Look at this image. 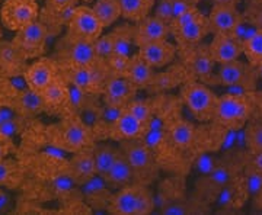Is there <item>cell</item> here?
Masks as SVG:
<instances>
[{
  "instance_id": "obj_29",
  "label": "cell",
  "mask_w": 262,
  "mask_h": 215,
  "mask_svg": "<svg viewBox=\"0 0 262 215\" xmlns=\"http://www.w3.org/2000/svg\"><path fill=\"white\" fill-rule=\"evenodd\" d=\"M120 147L114 146L106 141H96L94 146V157L95 166H96V173L101 176H106L110 169L113 168L114 161L118 156Z\"/></svg>"
},
{
  "instance_id": "obj_26",
  "label": "cell",
  "mask_w": 262,
  "mask_h": 215,
  "mask_svg": "<svg viewBox=\"0 0 262 215\" xmlns=\"http://www.w3.org/2000/svg\"><path fill=\"white\" fill-rule=\"evenodd\" d=\"M105 179H106L108 185H110V187L113 190H118V189H122V187L136 183L133 168H131L130 161L127 160L121 149L118 151V156H117V159L114 161L113 168L110 169V172L105 176Z\"/></svg>"
},
{
  "instance_id": "obj_11",
  "label": "cell",
  "mask_w": 262,
  "mask_h": 215,
  "mask_svg": "<svg viewBox=\"0 0 262 215\" xmlns=\"http://www.w3.org/2000/svg\"><path fill=\"white\" fill-rule=\"evenodd\" d=\"M48 37V27L42 20H35L29 23L28 27L16 32V37L13 38L12 45L16 48L24 60L34 58L44 53L46 42Z\"/></svg>"
},
{
  "instance_id": "obj_17",
  "label": "cell",
  "mask_w": 262,
  "mask_h": 215,
  "mask_svg": "<svg viewBox=\"0 0 262 215\" xmlns=\"http://www.w3.org/2000/svg\"><path fill=\"white\" fill-rule=\"evenodd\" d=\"M208 48L219 66L244 56V42L232 34H213Z\"/></svg>"
},
{
  "instance_id": "obj_10",
  "label": "cell",
  "mask_w": 262,
  "mask_h": 215,
  "mask_svg": "<svg viewBox=\"0 0 262 215\" xmlns=\"http://www.w3.org/2000/svg\"><path fill=\"white\" fill-rule=\"evenodd\" d=\"M146 131V124L136 118L133 113L127 109L118 116V120L111 125H96L94 127L95 140H114V141H125V140H137L141 138Z\"/></svg>"
},
{
  "instance_id": "obj_45",
  "label": "cell",
  "mask_w": 262,
  "mask_h": 215,
  "mask_svg": "<svg viewBox=\"0 0 262 215\" xmlns=\"http://www.w3.org/2000/svg\"><path fill=\"white\" fill-rule=\"evenodd\" d=\"M15 144L12 138H5L0 135V160L9 156L10 153H15Z\"/></svg>"
},
{
  "instance_id": "obj_42",
  "label": "cell",
  "mask_w": 262,
  "mask_h": 215,
  "mask_svg": "<svg viewBox=\"0 0 262 215\" xmlns=\"http://www.w3.org/2000/svg\"><path fill=\"white\" fill-rule=\"evenodd\" d=\"M130 63V57L118 56V54H113L106 60L108 68L114 76H124L127 71V67Z\"/></svg>"
},
{
  "instance_id": "obj_1",
  "label": "cell",
  "mask_w": 262,
  "mask_h": 215,
  "mask_svg": "<svg viewBox=\"0 0 262 215\" xmlns=\"http://www.w3.org/2000/svg\"><path fill=\"white\" fill-rule=\"evenodd\" d=\"M262 116V92H226L219 96L213 121L229 131L239 132L255 118Z\"/></svg>"
},
{
  "instance_id": "obj_25",
  "label": "cell",
  "mask_w": 262,
  "mask_h": 215,
  "mask_svg": "<svg viewBox=\"0 0 262 215\" xmlns=\"http://www.w3.org/2000/svg\"><path fill=\"white\" fill-rule=\"evenodd\" d=\"M94 146L76 151V153L72 154V157L69 160L70 173H72L75 182L77 183V186L82 185V183L86 182L89 178H92L94 175H96V166H95L94 157Z\"/></svg>"
},
{
  "instance_id": "obj_37",
  "label": "cell",
  "mask_w": 262,
  "mask_h": 215,
  "mask_svg": "<svg viewBox=\"0 0 262 215\" xmlns=\"http://www.w3.org/2000/svg\"><path fill=\"white\" fill-rule=\"evenodd\" d=\"M246 9L244 12L245 20L253 28H262V0H245Z\"/></svg>"
},
{
  "instance_id": "obj_39",
  "label": "cell",
  "mask_w": 262,
  "mask_h": 215,
  "mask_svg": "<svg viewBox=\"0 0 262 215\" xmlns=\"http://www.w3.org/2000/svg\"><path fill=\"white\" fill-rule=\"evenodd\" d=\"M124 109H125V106L102 102L101 109H99V122L96 125H111V124H114L118 120V116L124 112Z\"/></svg>"
},
{
  "instance_id": "obj_48",
  "label": "cell",
  "mask_w": 262,
  "mask_h": 215,
  "mask_svg": "<svg viewBox=\"0 0 262 215\" xmlns=\"http://www.w3.org/2000/svg\"><path fill=\"white\" fill-rule=\"evenodd\" d=\"M215 5H227V6H237L242 0H211Z\"/></svg>"
},
{
  "instance_id": "obj_19",
  "label": "cell",
  "mask_w": 262,
  "mask_h": 215,
  "mask_svg": "<svg viewBox=\"0 0 262 215\" xmlns=\"http://www.w3.org/2000/svg\"><path fill=\"white\" fill-rule=\"evenodd\" d=\"M207 18L211 34H232L244 20V13L239 12L237 6L213 3V8Z\"/></svg>"
},
{
  "instance_id": "obj_9",
  "label": "cell",
  "mask_w": 262,
  "mask_h": 215,
  "mask_svg": "<svg viewBox=\"0 0 262 215\" xmlns=\"http://www.w3.org/2000/svg\"><path fill=\"white\" fill-rule=\"evenodd\" d=\"M258 71L248 61H241L239 58L230 63L220 64L215 71L217 84L227 87V92L241 93V92H251L256 90L258 83Z\"/></svg>"
},
{
  "instance_id": "obj_18",
  "label": "cell",
  "mask_w": 262,
  "mask_h": 215,
  "mask_svg": "<svg viewBox=\"0 0 262 215\" xmlns=\"http://www.w3.org/2000/svg\"><path fill=\"white\" fill-rule=\"evenodd\" d=\"M137 53L156 70L162 67H168L175 61V58L178 56V47L168 41L166 38V39H159V41H153V42L141 45L137 50Z\"/></svg>"
},
{
  "instance_id": "obj_5",
  "label": "cell",
  "mask_w": 262,
  "mask_h": 215,
  "mask_svg": "<svg viewBox=\"0 0 262 215\" xmlns=\"http://www.w3.org/2000/svg\"><path fill=\"white\" fill-rule=\"evenodd\" d=\"M217 101L219 96L210 89V86L198 80H188L181 87V102L201 124L213 121Z\"/></svg>"
},
{
  "instance_id": "obj_8",
  "label": "cell",
  "mask_w": 262,
  "mask_h": 215,
  "mask_svg": "<svg viewBox=\"0 0 262 215\" xmlns=\"http://www.w3.org/2000/svg\"><path fill=\"white\" fill-rule=\"evenodd\" d=\"M60 73L67 83H72L86 90L88 93L101 96L103 86L106 83L111 71L108 68L106 60L98 58L94 64L84 67L60 66Z\"/></svg>"
},
{
  "instance_id": "obj_30",
  "label": "cell",
  "mask_w": 262,
  "mask_h": 215,
  "mask_svg": "<svg viewBox=\"0 0 262 215\" xmlns=\"http://www.w3.org/2000/svg\"><path fill=\"white\" fill-rule=\"evenodd\" d=\"M114 35V54L118 56L131 57L133 56V47L134 44V32H136V23H122L111 31Z\"/></svg>"
},
{
  "instance_id": "obj_41",
  "label": "cell",
  "mask_w": 262,
  "mask_h": 215,
  "mask_svg": "<svg viewBox=\"0 0 262 215\" xmlns=\"http://www.w3.org/2000/svg\"><path fill=\"white\" fill-rule=\"evenodd\" d=\"M22 128H24V122L16 115V116L10 118L8 121L0 122V135L5 137V138H12L13 140V137L22 131Z\"/></svg>"
},
{
  "instance_id": "obj_6",
  "label": "cell",
  "mask_w": 262,
  "mask_h": 215,
  "mask_svg": "<svg viewBox=\"0 0 262 215\" xmlns=\"http://www.w3.org/2000/svg\"><path fill=\"white\" fill-rule=\"evenodd\" d=\"M120 149L130 161L136 183L146 186L151 185L158 178L160 168L153 153L143 142V140L137 138V140L120 141Z\"/></svg>"
},
{
  "instance_id": "obj_38",
  "label": "cell",
  "mask_w": 262,
  "mask_h": 215,
  "mask_svg": "<svg viewBox=\"0 0 262 215\" xmlns=\"http://www.w3.org/2000/svg\"><path fill=\"white\" fill-rule=\"evenodd\" d=\"M94 47L98 58H101V60H108V58L114 54L113 32L101 34V35L94 41Z\"/></svg>"
},
{
  "instance_id": "obj_40",
  "label": "cell",
  "mask_w": 262,
  "mask_h": 215,
  "mask_svg": "<svg viewBox=\"0 0 262 215\" xmlns=\"http://www.w3.org/2000/svg\"><path fill=\"white\" fill-rule=\"evenodd\" d=\"M244 172L262 175V150H245Z\"/></svg>"
},
{
  "instance_id": "obj_2",
  "label": "cell",
  "mask_w": 262,
  "mask_h": 215,
  "mask_svg": "<svg viewBox=\"0 0 262 215\" xmlns=\"http://www.w3.org/2000/svg\"><path fill=\"white\" fill-rule=\"evenodd\" d=\"M245 150L227 151L223 157L217 159L214 169L198 179L195 183V195L206 204H214L220 189L236 176L244 173Z\"/></svg>"
},
{
  "instance_id": "obj_44",
  "label": "cell",
  "mask_w": 262,
  "mask_h": 215,
  "mask_svg": "<svg viewBox=\"0 0 262 215\" xmlns=\"http://www.w3.org/2000/svg\"><path fill=\"white\" fill-rule=\"evenodd\" d=\"M203 15H204V13L198 9V6H192V8L187 9L184 13H181L179 16H177V18L170 22V29L178 28V27H181V25H185V23H188V22H191V20H194V19L200 18V16H203Z\"/></svg>"
},
{
  "instance_id": "obj_15",
  "label": "cell",
  "mask_w": 262,
  "mask_h": 215,
  "mask_svg": "<svg viewBox=\"0 0 262 215\" xmlns=\"http://www.w3.org/2000/svg\"><path fill=\"white\" fill-rule=\"evenodd\" d=\"M58 76H60L58 61L48 58V57L38 58L35 63L27 67V70L24 73L25 82L28 84L29 89L35 90L38 93H41Z\"/></svg>"
},
{
  "instance_id": "obj_31",
  "label": "cell",
  "mask_w": 262,
  "mask_h": 215,
  "mask_svg": "<svg viewBox=\"0 0 262 215\" xmlns=\"http://www.w3.org/2000/svg\"><path fill=\"white\" fill-rule=\"evenodd\" d=\"M122 18L128 22L137 23L153 12L156 0H120Z\"/></svg>"
},
{
  "instance_id": "obj_36",
  "label": "cell",
  "mask_w": 262,
  "mask_h": 215,
  "mask_svg": "<svg viewBox=\"0 0 262 215\" xmlns=\"http://www.w3.org/2000/svg\"><path fill=\"white\" fill-rule=\"evenodd\" d=\"M153 108H155L153 99H136L134 98L133 101L125 105V109L144 124H147L150 116L153 115Z\"/></svg>"
},
{
  "instance_id": "obj_43",
  "label": "cell",
  "mask_w": 262,
  "mask_h": 215,
  "mask_svg": "<svg viewBox=\"0 0 262 215\" xmlns=\"http://www.w3.org/2000/svg\"><path fill=\"white\" fill-rule=\"evenodd\" d=\"M172 6H173V0H156V5L153 8V15L170 25V22H172Z\"/></svg>"
},
{
  "instance_id": "obj_47",
  "label": "cell",
  "mask_w": 262,
  "mask_h": 215,
  "mask_svg": "<svg viewBox=\"0 0 262 215\" xmlns=\"http://www.w3.org/2000/svg\"><path fill=\"white\" fill-rule=\"evenodd\" d=\"M10 205L9 195L3 190V187L0 186V212H5Z\"/></svg>"
},
{
  "instance_id": "obj_22",
  "label": "cell",
  "mask_w": 262,
  "mask_h": 215,
  "mask_svg": "<svg viewBox=\"0 0 262 215\" xmlns=\"http://www.w3.org/2000/svg\"><path fill=\"white\" fill-rule=\"evenodd\" d=\"M170 35V25L162 20L153 13L143 18L136 23L134 32V44L139 48L144 44H149L153 41L166 39Z\"/></svg>"
},
{
  "instance_id": "obj_14",
  "label": "cell",
  "mask_w": 262,
  "mask_h": 215,
  "mask_svg": "<svg viewBox=\"0 0 262 215\" xmlns=\"http://www.w3.org/2000/svg\"><path fill=\"white\" fill-rule=\"evenodd\" d=\"M102 22L96 16L92 6H76L73 18L67 25V34L73 37L95 41L103 32Z\"/></svg>"
},
{
  "instance_id": "obj_46",
  "label": "cell",
  "mask_w": 262,
  "mask_h": 215,
  "mask_svg": "<svg viewBox=\"0 0 262 215\" xmlns=\"http://www.w3.org/2000/svg\"><path fill=\"white\" fill-rule=\"evenodd\" d=\"M82 0H47V6L53 10H61L69 6H75Z\"/></svg>"
},
{
  "instance_id": "obj_34",
  "label": "cell",
  "mask_w": 262,
  "mask_h": 215,
  "mask_svg": "<svg viewBox=\"0 0 262 215\" xmlns=\"http://www.w3.org/2000/svg\"><path fill=\"white\" fill-rule=\"evenodd\" d=\"M69 86V111L70 112L79 113L83 111L84 108L91 102H94L95 99H98V94L88 93L86 90L77 87L75 84L67 83Z\"/></svg>"
},
{
  "instance_id": "obj_20",
  "label": "cell",
  "mask_w": 262,
  "mask_h": 215,
  "mask_svg": "<svg viewBox=\"0 0 262 215\" xmlns=\"http://www.w3.org/2000/svg\"><path fill=\"white\" fill-rule=\"evenodd\" d=\"M188 80H192V79L185 66L181 61H178V64H175V66L169 64L168 70L155 73L153 80L150 82L146 90L151 94H162L178 87V86H182L184 83H187Z\"/></svg>"
},
{
  "instance_id": "obj_24",
  "label": "cell",
  "mask_w": 262,
  "mask_h": 215,
  "mask_svg": "<svg viewBox=\"0 0 262 215\" xmlns=\"http://www.w3.org/2000/svg\"><path fill=\"white\" fill-rule=\"evenodd\" d=\"M39 94L44 101L46 109H48V111L60 113L63 112V115L70 112L69 111V86H67V82L61 76V73Z\"/></svg>"
},
{
  "instance_id": "obj_4",
  "label": "cell",
  "mask_w": 262,
  "mask_h": 215,
  "mask_svg": "<svg viewBox=\"0 0 262 215\" xmlns=\"http://www.w3.org/2000/svg\"><path fill=\"white\" fill-rule=\"evenodd\" d=\"M155 209L151 190L140 183H133L114 192L108 205V212L117 215H147Z\"/></svg>"
},
{
  "instance_id": "obj_21",
  "label": "cell",
  "mask_w": 262,
  "mask_h": 215,
  "mask_svg": "<svg viewBox=\"0 0 262 215\" xmlns=\"http://www.w3.org/2000/svg\"><path fill=\"white\" fill-rule=\"evenodd\" d=\"M137 90L139 89L131 83L127 77L111 75L108 77L105 86H103V90L101 96H102L103 103L125 106L127 103L136 98Z\"/></svg>"
},
{
  "instance_id": "obj_16",
  "label": "cell",
  "mask_w": 262,
  "mask_h": 215,
  "mask_svg": "<svg viewBox=\"0 0 262 215\" xmlns=\"http://www.w3.org/2000/svg\"><path fill=\"white\" fill-rule=\"evenodd\" d=\"M249 197L251 190L248 186V180L244 173H241L220 189L215 204L223 211H237L248 202Z\"/></svg>"
},
{
  "instance_id": "obj_33",
  "label": "cell",
  "mask_w": 262,
  "mask_h": 215,
  "mask_svg": "<svg viewBox=\"0 0 262 215\" xmlns=\"http://www.w3.org/2000/svg\"><path fill=\"white\" fill-rule=\"evenodd\" d=\"M244 56L253 67L262 63V28L253 29L252 34L244 41Z\"/></svg>"
},
{
  "instance_id": "obj_7",
  "label": "cell",
  "mask_w": 262,
  "mask_h": 215,
  "mask_svg": "<svg viewBox=\"0 0 262 215\" xmlns=\"http://www.w3.org/2000/svg\"><path fill=\"white\" fill-rule=\"evenodd\" d=\"M179 61L185 66L192 80H198L208 86H217L215 61L208 44L200 42L189 47H178Z\"/></svg>"
},
{
  "instance_id": "obj_35",
  "label": "cell",
  "mask_w": 262,
  "mask_h": 215,
  "mask_svg": "<svg viewBox=\"0 0 262 215\" xmlns=\"http://www.w3.org/2000/svg\"><path fill=\"white\" fill-rule=\"evenodd\" d=\"M248 150H262V116L249 121L242 130Z\"/></svg>"
},
{
  "instance_id": "obj_12",
  "label": "cell",
  "mask_w": 262,
  "mask_h": 215,
  "mask_svg": "<svg viewBox=\"0 0 262 215\" xmlns=\"http://www.w3.org/2000/svg\"><path fill=\"white\" fill-rule=\"evenodd\" d=\"M39 15L37 0H6L0 10L5 28L18 32L35 22Z\"/></svg>"
},
{
  "instance_id": "obj_3",
  "label": "cell",
  "mask_w": 262,
  "mask_h": 215,
  "mask_svg": "<svg viewBox=\"0 0 262 215\" xmlns=\"http://www.w3.org/2000/svg\"><path fill=\"white\" fill-rule=\"evenodd\" d=\"M47 135L50 142L70 154L86 147H92L96 142L94 130L75 112L64 113L58 125L48 128Z\"/></svg>"
},
{
  "instance_id": "obj_49",
  "label": "cell",
  "mask_w": 262,
  "mask_h": 215,
  "mask_svg": "<svg viewBox=\"0 0 262 215\" xmlns=\"http://www.w3.org/2000/svg\"><path fill=\"white\" fill-rule=\"evenodd\" d=\"M256 71H258V76H259V79L262 80V63L259 66H256Z\"/></svg>"
},
{
  "instance_id": "obj_27",
  "label": "cell",
  "mask_w": 262,
  "mask_h": 215,
  "mask_svg": "<svg viewBox=\"0 0 262 215\" xmlns=\"http://www.w3.org/2000/svg\"><path fill=\"white\" fill-rule=\"evenodd\" d=\"M153 76L155 68L143 57L139 56V53H134L130 57V63L124 77H127L137 89H147L150 82L153 80Z\"/></svg>"
},
{
  "instance_id": "obj_13",
  "label": "cell",
  "mask_w": 262,
  "mask_h": 215,
  "mask_svg": "<svg viewBox=\"0 0 262 215\" xmlns=\"http://www.w3.org/2000/svg\"><path fill=\"white\" fill-rule=\"evenodd\" d=\"M60 56V66L84 67L94 64L98 60L92 39L73 37L70 34H67L61 41Z\"/></svg>"
},
{
  "instance_id": "obj_32",
  "label": "cell",
  "mask_w": 262,
  "mask_h": 215,
  "mask_svg": "<svg viewBox=\"0 0 262 215\" xmlns=\"http://www.w3.org/2000/svg\"><path fill=\"white\" fill-rule=\"evenodd\" d=\"M92 9L102 22L103 28L113 27L118 19L122 18L120 0H95Z\"/></svg>"
},
{
  "instance_id": "obj_28",
  "label": "cell",
  "mask_w": 262,
  "mask_h": 215,
  "mask_svg": "<svg viewBox=\"0 0 262 215\" xmlns=\"http://www.w3.org/2000/svg\"><path fill=\"white\" fill-rule=\"evenodd\" d=\"M25 180V166L16 160H0V186L6 189H16Z\"/></svg>"
},
{
  "instance_id": "obj_23",
  "label": "cell",
  "mask_w": 262,
  "mask_h": 215,
  "mask_svg": "<svg viewBox=\"0 0 262 215\" xmlns=\"http://www.w3.org/2000/svg\"><path fill=\"white\" fill-rule=\"evenodd\" d=\"M170 34L175 37V41L178 44V47H189V45H195L203 42V39L211 34L208 18L206 15L194 19L191 22H188L185 25H181L178 28L170 29Z\"/></svg>"
}]
</instances>
